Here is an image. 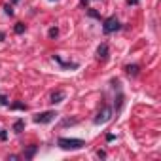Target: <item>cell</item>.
Listing matches in <instances>:
<instances>
[{"instance_id": "21", "label": "cell", "mask_w": 161, "mask_h": 161, "mask_svg": "<svg viewBox=\"0 0 161 161\" xmlns=\"http://www.w3.org/2000/svg\"><path fill=\"white\" fill-rule=\"evenodd\" d=\"M12 2H19V0H12Z\"/></svg>"}, {"instance_id": "18", "label": "cell", "mask_w": 161, "mask_h": 161, "mask_svg": "<svg viewBox=\"0 0 161 161\" xmlns=\"http://www.w3.org/2000/svg\"><path fill=\"white\" fill-rule=\"evenodd\" d=\"M0 104H4V106H8V99H6V97H4V95L0 97Z\"/></svg>"}, {"instance_id": "20", "label": "cell", "mask_w": 161, "mask_h": 161, "mask_svg": "<svg viewBox=\"0 0 161 161\" xmlns=\"http://www.w3.org/2000/svg\"><path fill=\"white\" fill-rule=\"evenodd\" d=\"M87 2H89V0H82V4H83V6H85V4H87Z\"/></svg>"}, {"instance_id": "19", "label": "cell", "mask_w": 161, "mask_h": 161, "mask_svg": "<svg viewBox=\"0 0 161 161\" xmlns=\"http://www.w3.org/2000/svg\"><path fill=\"white\" fill-rule=\"evenodd\" d=\"M127 4L129 6H135V4H138V0H127Z\"/></svg>"}, {"instance_id": "12", "label": "cell", "mask_w": 161, "mask_h": 161, "mask_svg": "<svg viewBox=\"0 0 161 161\" xmlns=\"http://www.w3.org/2000/svg\"><path fill=\"white\" fill-rule=\"evenodd\" d=\"M47 34H49V38H57V34H59V28H57V27H51Z\"/></svg>"}, {"instance_id": "14", "label": "cell", "mask_w": 161, "mask_h": 161, "mask_svg": "<svg viewBox=\"0 0 161 161\" xmlns=\"http://www.w3.org/2000/svg\"><path fill=\"white\" fill-rule=\"evenodd\" d=\"M4 12H6L8 15H14V8H12V4H6V6H4Z\"/></svg>"}, {"instance_id": "11", "label": "cell", "mask_w": 161, "mask_h": 161, "mask_svg": "<svg viewBox=\"0 0 161 161\" xmlns=\"http://www.w3.org/2000/svg\"><path fill=\"white\" fill-rule=\"evenodd\" d=\"M14 30H15V34H23V32L27 30V27H25L23 23H17V25L14 27Z\"/></svg>"}, {"instance_id": "5", "label": "cell", "mask_w": 161, "mask_h": 161, "mask_svg": "<svg viewBox=\"0 0 161 161\" xmlns=\"http://www.w3.org/2000/svg\"><path fill=\"white\" fill-rule=\"evenodd\" d=\"M108 53H110L108 44H101V46L97 47V59H99V61H106V59H108Z\"/></svg>"}, {"instance_id": "7", "label": "cell", "mask_w": 161, "mask_h": 161, "mask_svg": "<svg viewBox=\"0 0 161 161\" xmlns=\"http://www.w3.org/2000/svg\"><path fill=\"white\" fill-rule=\"evenodd\" d=\"M64 101V91H55L53 95H51V104H59V102Z\"/></svg>"}, {"instance_id": "1", "label": "cell", "mask_w": 161, "mask_h": 161, "mask_svg": "<svg viewBox=\"0 0 161 161\" xmlns=\"http://www.w3.org/2000/svg\"><path fill=\"white\" fill-rule=\"evenodd\" d=\"M57 144H59V148H63V150H82V148L85 146V142H83L82 138H64V137H61L59 140H57Z\"/></svg>"}, {"instance_id": "9", "label": "cell", "mask_w": 161, "mask_h": 161, "mask_svg": "<svg viewBox=\"0 0 161 161\" xmlns=\"http://www.w3.org/2000/svg\"><path fill=\"white\" fill-rule=\"evenodd\" d=\"M36 152H38V146H28L27 152H25V157H27V159H32V157L36 156Z\"/></svg>"}, {"instance_id": "16", "label": "cell", "mask_w": 161, "mask_h": 161, "mask_svg": "<svg viewBox=\"0 0 161 161\" xmlns=\"http://www.w3.org/2000/svg\"><path fill=\"white\" fill-rule=\"evenodd\" d=\"M0 138H2V140H6V138H8V133H6L4 129H0Z\"/></svg>"}, {"instance_id": "6", "label": "cell", "mask_w": 161, "mask_h": 161, "mask_svg": "<svg viewBox=\"0 0 161 161\" xmlns=\"http://www.w3.org/2000/svg\"><path fill=\"white\" fill-rule=\"evenodd\" d=\"M53 61H55V63H59L63 68H78V66H80L78 63H64V61L61 59L59 55H53Z\"/></svg>"}, {"instance_id": "17", "label": "cell", "mask_w": 161, "mask_h": 161, "mask_svg": "<svg viewBox=\"0 0 161 161\" xmlns=\"http://www.w3.org/2000/svg\"><path fill=\"white\" fill-rule=\"evenodd\" d=\"M97 156L101 157V159H104V157H106V152H104V150H99V152H97Z\"/></svg>"}, {"instance_id": "4", "label": "cell", "mask_w": 161, "mask_h": 161, "mask_svg": "<svg viewBox=\"0 0 161 161\" xmlns=\"http://www.w3.org/2000/svg\"><path fill=\"white\" fill-rule=\"evenodd\" d=\"M55 118H57V112L47 110V112H40V114H36V116H34V121H36V123H51Z\"/></svg>"}, {"instance_id": "8", "label": "cell", "mask_w": 161, "mask_h": 161, "mask_svg": "<svg viewBox=\"0 0 161 161\" xmlns=\"http://www.w3.org/2000/svg\"><path fill=\"white\" fill-rule=\"evenodd\" d=\"M125 70H127L129 76H133V78H135V76H138V70H140V68H138V64H127Z\"/></svg>"}, {"instance_id": "2", "label": "cell", "mask_w": 161, "mask_h": 161, "mask_svg": "<svg viewBox=\"0 0 161 161\" xmlns=\"http://www.w3.org/2000/svg\"><path fill=\"white\" fill-rule=\"evenodd\" d=\"M120 28H121V25H120V21H118V17H116V15H112V17L104 19V25H102V30H104V34H112V32L120 30Z\"/></svg>"}, {"instance_id": "13", "label": "cell", "mask_w": 161, "mask_h": 161, "mask_svg": "<svg viewBox=\"0 0 161 161\" xmlns=\"http://www.w3.org/2000/svg\"><path fill=\"white\" fill-rule=\"evenodd\" d=\"M12 108H14V110H27V104H21V102H15V104H12Z\"/></svg>"}, {"instance_id": "10", "label": "cell", "mask_w": 161, "mask_h": 161, "mask_svg": "<svg viewBox=\"0 0 161 161\" xmlns=\"http://www.w3.org/2000/svg\"><path fill=\"white\" fill-rule=\"evenodd\" d=\"M14 131H15V133H23V131H25V120H17V121H15V123H14Z\"/></svg>"}, {"instance_id": "15", "label": "cell", "mask_w": 161, "mask_h": 161, "mask_svg": "<svg viewBox=\"0 0 161 161\" xmlns=\"http://www.w3.org/2000/svg\"><path fill=\"white\" fill-rule=\"evenodd\" d=\"M87 14L91 15V17H97V19H101V15L97 14V12H95V9H93V8H89V12H87Z\"/></svg>"}, {"instance_id": "3", "label": "cell", "mask_w": 161, "mask_h": 161, "mask_svg": "<svg viewBox=\"0 0 161 161\" xmlns=\"http://www.w3.org/2000/svg\"><path fill=\"white\" fill-rule=\"evenodd\" d=\"M112 120V108L110 106H102V110L97 114L95 118V125H104Z\"/></svg>"}]
</instances>
